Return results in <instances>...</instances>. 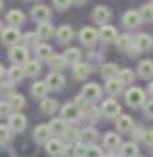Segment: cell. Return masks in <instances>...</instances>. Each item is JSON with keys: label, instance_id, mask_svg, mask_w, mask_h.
<instances>
[{"label": "cell", "instance_id": "6da1fadb", "mask_svg": "<svg viewBox=\"0 0 153 157\" xmlns=\"http://www.w3.org/2000/svg\"><path fill=\"white\" fill-rule=\"evenodd\" d=\"M61 117L65 121H69V124H76L78 120L84 117V109L80 107L78 103H65V105L61 107Z\"/></svg>", "mask_w": 153, "mask_h": 157}, {"label": "cell", "instance_id": "7a4b0ae2", "mask_svg": "<svg viewBox=\"0 0 153 157\" xmlns=\"http://www.w3.org/2000/svg\"><path fill=\"white\" fill-rule=\"evenodd\" d=\"M126 103H128L130 107H143L145 103H147V92L143 90V88H136V86H130L128 90H126Z\"/></svg>", "mask_w": 153, "mask_h": 157}, {"label": "cell", "instance_id": "3957f363", "mask_svg": "<svg viewBox=\"0 0 153 157\" xmlns=\"http://www.w3.org/2000/svg\"><path fill=\"white\" fill-rule=\"evenodd\" d=\"M9 59H11L13 65H25L29 61V48L25 44H17V46H11L9 50Z\"/></svg>", "mask_w": 153, "mask_h": 157}, {"label": "cell", "instance_id": "277c9868", "mask_svg": "<svg viewBox=\"0 0 153 157\" xmlns=\"http://www.w3.org/2000/svg\"><path fill=\"white\" fill-rule=\"evenodd\" d=\"M0 38H2V44H6V46H17V44L21 42L23 34L19 32V27H15V25H9V27H4V29H2Z\"/></svg>", "mask_w": 153, "mask_h": 157}, {"label": "cell", "instance_id": "5b68a950", "mask_svg": "<svg viewBox=\"0 0 153 157\" xmlns=\"http://www.w3.org/2000/svg\"><path fill=\"white\" fill-rule=\"evenodd\" d=\"M103 115H105L107 120H116L122 115V105H120V101H116V97H109L107 101H103Z\"/></svg>", "mask_w": 153, "mask_h": 157}, {"label": "cell", "instance_id": "8992f818", "mask_svg": "<svg viewBox=\"0 0 153 157\" xmlns=\"http://www.w3.org/2000/svg\"><path fill=\"white\" fill-rule=\"evenodd\" d=\"M101 92H103V90H101V86H99V84H94V82H86V84L82 86V92H80V94L86 98L88 105H92V103H96V101L101 98Z\"/></svg>", "mask_w": 153, "mask_h": 157}, {"label": "cell", "instance_id": "52a82bcc", "mask_svg": "<svg viewBox=\"0 0 153 157\" xmlns=\"http://www.w3.org/2000/svg\"><path fill=\"white\" fill-rule=\"evenodd\" d=\"M78 38H80V42H82L86 48H92L94 44H96V40H101L99 29H94V27H82L80 34H78Z\"/></svg>", "mask_w": 153, "mask_h": 157}, {"label": "cell", "instance_id": "ba28073f", "mask_svg": "<svg viewBox=\"0 0 153 157\" xmlns=\"http://www.w3.org/2000/svg\"><path fill=\"white\" fill-rule=\"evenodd\" d=\"M44 147H46L48 157H63V155H67V147H65V143H63L61 138H50Z\"/></svg>", "mask_w": 153, "mask_h": 157}, {"label": "cell", "instance_id": "9c48e42d", "mask_svg": "<svg viewBox=\"0 0 153 157\" xmlns=\"http://www.w3.org/2000/svg\"><path fill=\"white\" fill-rule=\"evenodd\" d=\"M143 23V17L139 11H134V9H130L122 15V25L126 27V29H136L139 25Z\"/></svg>", "mask_w": 153, "mask_h": 157}, {"label": "cell", "instance_id": "30bf717a", "mask_svg": "<svg viewBox=\"0 0 153 157\" xmlns=\"http://www.w3.org/2000/svg\"><path fill=\"white\" fill-rule=\"evenodd\" d=\"M9 126H11V130L15 134H21L27 128V117H25L21 111H13L11 117H9Z\"/></svg>", "mask_w": 153, "mask_h": 157}, {"label": "cell", "instance_id": "8fae6325", "mask_svg": "<svg viewBox=\"0 0 153 157\" xmlns=\"http://www.w3.org/2000/svg\"><path fill=\"white\" fill-rule=\"evenodd\" d=\"M32 138H34L38 145H46L48 140L53 138L50 126H48V124H40V126H36V128H34V132H32Z\"/></svg>", "mask_w": 153, "mask_h": 157}, {"label": "cell", "instance_id": "7c38bea8", "mask_svg": "<svg viewBox=\"0 0 153 157\" xmlns=\"http://www.w3.org/2000/svg\"><path fill=\"white\" fill-rule=\"evenodd\" d=\"M103 145H105L107 151H116V149H122V134L116 130V132H105L103 134Z\"/></svg>", "mask_w": 153, "mask_h": 157}, {"label": "cell", "instance_id": "4fadbf2b", "mask_svg": "<svg viewBox=\"0 0 153 157\" xmlns=\"http://www.w3.org/2000/svg\"><path fill=\"white\" fill-rule=\"evenodd\" d=\"M92 19H94V23H99V25L109 23V19H111V9L105 6V4L94 6V9H92Z\"/></svg>", "mask_w": 153, "mask_h": 157}, {"label": "cell", "instance_id": "5bb4252c", "mask_svg": "<svg viewBox=\"0 0 153 157\" xmlns=\"http://www.w3.org/2000/svg\"><path fill=\"white\" fill-rule=\"evenodd\" d=\"M99 36H101V42H103V44H111V42H116V40H118L120 34H118V29H116L111 23H105V25H101Z\"/></svg>", "mask_w": 153, "mask_h": 157}, {"label": "cell", "instance_id": "9a60e30c", "mask_svg": "<svg viewBox=\"0 0 153 157\" xmlns=\"http://www.w3.org/2000/svg\"><path fill=\"white\" fill-rule=\"evenodd\" d=\"M29 15H32L34 21L44 23V21H48V17H50V9H48L46 4H34L32 11H29Z\"/></svg>", "mask_w": 153, "mask_h": 157}, {"label": "cell", "instance_id": "2e32d148", "mask_svg": "<svg viewBox=\"0 0 153 157\" xmlns=\"http://www.w3.org/2000/svg\"><path fill=\"white\" fill-rule=\"evenodd\" d=\"M46 84L50 86V90H63L65 88V75L61 71H50L46 75Z\"/></svg>", "mask_w": 153, "mask_h": 157}, {"label": "cell", "instance_id": "e0dca14e", "mask_svg": "<svg viewBox=\"0 0 153 157\" xmlns=\"http://www.w3.org/2000/svg\"><path fill=\"white\" fill-rule=\"evenodd\" d=\"M48 90H50V86L46 84V80L42 82V80H34V84H32V88H29V92H32V97L34 98H46Z\"/></svg>", "mask_w": 153, "mask_h": 157}, {"label": "cell", "instance_id": "ac0fdd59", "mask_svg": "<svg viewBox=\"0 0 153 157\" xmlns=\"http://www.w3.org/2000/svg\"><path fill=\"white\" fill-rule=\"evenodd\" d=\"M40 111H42L44 115L55 117V113H57V111H61V107H59V103H57L55 98L46 97V98H42V101H40Z\"/></svg>", "mask_w": 153, "mask_h": 157}, {"label": "cell", "instance_id": "d6986e66", "mask_svg": "<svg viewBox=\"0 0 153 157\" xmlns=\"http://www.w3.org/2000/svg\"><path fill=\"white\" fill-rule=\"evenodd\" d=\"M136 75L143 80H153V59H143L136 67Z\"/></svg>", "mask_w": 153, "mask_h": 157}, {"label": "cell", "instance_id": "ffe728a7", "mask_svg": "<svg viewBox=\"0 0 153 157\" xmlns=\"http://www.w3.org/2000/svg\"><path fill=\"white\" fill-rule=\"evenodd\" d=\"M73 27L71 25H61V27H57V34H55V38H57V42L59 44H69L71 40H73Z\"/></svg>", "mask_w": 153, "mask_h": 157}, {"label": "cell", "instance_id": "44dd1931", "mask_svg": "<svg viewBox=\"0 0 153 157\" xmlns=\"http://www.w3.org/2000/svg\"><path fill=\"white\" fill-rule=\"evenodd\" d=\"M71 73H73V78H76V80H86V78L92 73V65L80 61V63H76V65L71 67Z\"/></svg>", "mask_w": 153, "mask_h": 157}, {"label": "cell", "instance_id": "7402d4cb", "mask_svg": "<svg viewBox=\"0 0 153 157\" xmlns=\"http://www.w3.org/2000/svg\"><path fill=\"white\" fill-rule=\"evenodd\" d=\"M132 128H134V121H132V117L130 115H120V117H116V130H118L120 134H128L132 132Z\"/></svg>", "mask_w": 153, "mask_h": 157}, {"label": "cell", "instance_id": "603a6c76", "mask_svg": "<svg viewBox=\"0 0 153 157\" xmlns=\"http://www.w3.org/2000/svg\"><path fill=\"white\" fill-rule=\"evenodd\" d=\"M122 90H124V84L120 82L118 78H109V80H105V92L109 94V97H120Z\"/></svg>", "mask_w": 153, "mask_h": 157}, {"label": "cell", "instance_id": "cb8c5ba5", "mask_svg": "<svg viewBox=\"0 0 153 157\" xmlns=\"http://www.w3.org/2000/svg\"><path fill=\"white\" fill-rule=\"evenodd\" d=\"M23 69H25V73H27V78H34L36 80V78L42 73V61L40 59H29L23 65Z\"/></svg>", "mask_w": 153, "mask_h": 157}, {"label": "cell", "instance_id": "d4e9b609", "mask_svg": "<svg viewBox=\"0 0 153 157\" xmlns=\"http://www.w3.org/2000/svg\"><path fill=\"white\" fill-rule=\"evenodd\" d=\"M84 117L90 121V124H96L99 120H103L105 115H103V109L94 107V105H86L84 107Z\"/></svg>", "mask_w": 153, "mask_h": 157}, {"label": "cell", "instance_id": "484cf974", "mask_svg": "<svg viewBox=\"0 0 153 157\" xmlns=\"http://www.w3.org/2000/svg\"><path fill=\"white\" fill-rule=\"evenodd\" d=\"M134 44H136L143 52H149V50H153V38L149 36V34H136Z\"/></svg>", "mask_w": 153, "mask_h": 157}, {"label": "cell", "instance_id": "4316f807", "mask_svg": "<svg viewBox=\"0 0 153 157\" xmlns=\"http://www.w3.org/2000/svg\"><path fill=\"white\" fill-rule=\"evenodd\" d=\"M48 126H50V132L57 134V136H65V132H67V121L63 117H53Z\"/></svg>", "mask_w": 153, "mask_h": 157}, {"label": "cell", "instance_id": "83f0119b", "mask_svg": "<svg viewBox=\"0 0 153 157\" xmlns=\"http://www.w3.org/2000/svg\"><path fill=\"white\" fill-rule=\"evenodd\" d=\"M6 23L9 25H15V27H19V25L25 21V15H23V11H19V9H11V11L6 13Z\"/></svg>", "mask_w": 153, "mask_h": 157}, {"label": "cell", "instance_id": "f1b7e54d", "mask_svg": "<svg viewBox=\"0 0 153 157\" xmlns=\"http://www.w3.org/2000/svg\"><path fill=\"white\" fill-rule=\"evenodd\" d=\"M36 32H38V36L42 38V40H48V38H53L55 34H57V29L53 27V23H50V21H44V23H38V27H36Z\"/></svg>", "mask_w": 153, "mask_h": 157}, {"label": "cell", "instance_id": "f546056e", "mask_svg": "<svg viewBox=\"0 0 153 157\" xmlns=\"http://www.w3.org/2000/svg\"><path fill=\"white\" fill-rule=\"evenodd\" d=\"M99 136H101V134H99V130H96L94 126H86L82 130V140L86 145H94V143L99 140Z\"/></svg>", "mask_w": 153, "mask_h": 157}, {"label": "cell", "instance_id": "4dcf8cb0", "mask_svg": "<svg viewBox=\"0 0 153 157\" xmlns=\"http://www.w3.org/2000/svg\"><path fill=\"white\" fill-rule=\"evenodd\" d=\"M63 57H65V61H67L71 67H73L76 63H80V61H82V50L76 48V46H69V48L63 52Z\"/></svg>", "mask_w": 153, "mask_h": 157}, {"label": "cell", "instance_id": "1f68e13d", "mask_svg": "<svg viewBox=\"0 0 153 157\" xmlns=\"http://www.w3.org/2000/svg\"><path fill=\"white\" fill-rule=\"evenodd\" d=\"M25 75H27V73H25L23 65H13V67H9V80H11L13 84H19Z\"/></svg>", "mask_w": 153, "mask_h": 157}, {"label": "cell", "instance_id": "d6a6232c", "mask_svg": "<svg viewBox=\"0 0 153 157\" xmlns=\"http://www.w3.org/2000/svg\"><path fill=\"white\" fill-rule=\"evenodd\" d=\"M36 57H38L40 61H50L53 57H55V52H53V48H50L48 44L40 42V44L36 46Z\"/></svg>", "mask_w": 153, "mask_h": 157}, {"label": "cell", "instance_id": "836d02e7", "mask_svg": "<svg viewBox=\"0 0 153 157\" xmlns=\"http://www.w3.org/2000/svg\"><path fill=\"white\" fill-rule=\"evenodd\" d=\"M48 65H50V71H63L65 67H69V63L65 61L63 55H55L53 59L48 61Z\"/></svg>", "mask_w": 153, "mask_h": 157}, {"label": "cell", "instance_id": "e575fe53", "mask_svg": "<svg viewBox=\"0 0 153 157\" xmlns=\"http://www.w3.org/2000/svg\"><path fill=\"white\" fill-rule=\"evenodd\" d=\"M118 73H120V67L116 65V63H103V65H101V75H103L105 80L118 78Z\"/></svg>", "mask_w": 153, "mask_h": 157}, {"label": "cell", "instance_id": "d590c367", "mask_svg": "<svg viewBox=\"0 0 153 157\" xmlns=\"http://www.w3.org/2000/svg\"><path fill=\"white\" fill-rule=\"evenodd\" d=\"M40 40H42V38L38 36V32H25L23 38H21V42H23L27 48H36V46L40 44Z\"/></svg>", "mask_w": 153, "mask_h": 157}, {"label": "cell", "instance_id": "8d00e7d4", "mask_svg": "<svg viewBox=\"0 0 153 157\" xmlns=\"http://www.w3.org/2000/svg\"><path fill=\"white\" fill-rule=\"evenodd\" d=\"M65 138H67L69 143H78V140H82V130H80L78 126L69 124V126H67V132H65Z\"/></svg>", "mask_w": 153, "mask_h": 157}, {"label": "cell", "instance_id": "74e56055", "mask_svg": "<svg viewBox=\"0 0 153 157\" xmlns=\"http://www.w3.org/2000/svg\"><path fill=\"white\" fill-rule=\"evenodd\" d=\"M122 157H139L136 140H132V143H124V145H122Z\"/></svg>", "mask_w": 153, "mask_h": 157}, {"label": "cell", "instance_id": "f35d334b", "mask_svg": "<svg viewBox=\"0 0 153 157\" xmlns=\"http://www.w3.org/2000/svg\"><path fill=\"white\" fill-rule=\"evenodd\" d=\"M116 44H118L120 50H128L132 44H134V38L130 36V34H120L118 40H116Z\"/></svg>", "mask_w": 153, "mask_h": 157}, {"label": "cell", "instance_id": "ab89813d", "mask_svg": "<svg viewBox=\"0 0 153 157\" xmlns=\"http://www.w3.org/2000/svg\"><path fill=\"white\" fill-rule=\"evenodd\" d=\"M118 80H120L124 86H130L132 82H134V71H132V69H120Z\"/></svg>", "mask_w": 153, "mask_h": 157}, {"label": "cell", "instance_id": "60d3db41", "mask_svg": "<svg viewBox=\"0 0 153 157\" xmlns=\"http://www.w3.org/2000/svg\"><path fill=\"white\" fill-rule=\"evenodd\" d=\"M13 130H11V126H0V145H9L13 140Z\"/></svg>", "mask_w": 153, "mask_h": 157}, {"label": "cell", "instance_id": "b9f144b4", "mask_svg": "<svg viewBox=\"0 0 153 157\" xmlns=\"http://www.w3.org/2000/svg\"><path fill=\"white\" fill-rule=\"evenodd\" d=\"M9 103H11L13 111H21V109L25 107V97H21V94H13V97L9 98Z\"/></svg>", "mask_w": 153, "mask_h": 157}, {"label": "cell", "instance_id": "7bdbcfd3", "mask_svg": "<svg viewBox=\"0 0 153 157\" xmlns=\"http://www.w3.org/2000/svg\"><path fill=\"white\" fill-rule=\"evenodd\" d=\"M13 82L9 80V82H0V94H2V98H11L13 94H15V90H13Z\"/></svg>", "mask_w": 153, "mask_h": 157}, {"label": "cell", "instance_id": "ee69618b", "mask_svg": "<svg viewBox=\"0 0 153 157\" xmlns=\"http://www.w3.org/2000/svg\"><path fill=\"white\" fill-rule=\"evenodd\" d=\"M73 155L76 157H86V153H88V145L84 143V140H78V143H73Z\"/></svg>", "mask_w": 153, "mask_h": 157}, {"label": "cell", "instance_id": "f6af8a7d", "mask_svg": "<svg viewBox=\"0 0 153 157\" xmlns=\"http://www.w3.org/2000/svg\"><path fill=\"white\" fill-rule=\"evenodd\" d=\"M139 13H141L143 21H153V4H151V2H149V4H145Z\"/></svg>", "mask_w": 153, "mask_h": 157}, {"label": "cell", "instance_id": "bcb514c9", "mask_svg": "<svg viewBox=\"0 0 153 157\" xmlns=\"http://www.w3.org/2000/svg\"><path fill=\"white\" fill-rule=\"evenodd\" d=\"M13 107L9 101H0V117H11Z\"/></svg>", "mask_w": 153, "mask_h": 157}, {"label": "cell", "instance_id": "7dc6e473", "mask_svg": "<svg viewBox=\"0 0 153 157\" xmlns=\"http://www.w3.org/2000/svg\"><path fill=\"white\" fill-rule=\"evenodd\" d=\"M71 4H73V0H53V6H55L57 11H61V13L67 11Z\"/></svg>", "mask_w": 153, "mask_h": 157}, {"label": "cell", "instance_id": "c3c4849f", "mask_svg": "<svg viewBox=\"0 0 153 157\" xmlns=\"http://www.w3.org/2000/svg\"><path fill=\"white\" fill-rule=\"evenodd\" d=\"M145 134H147V130L143 128V126H136V128H132V138L139 143V140H145Z\"/></svg>", "mask_w": 153, "mask_h": 157}, {"label": "cell", "instance_id": "681fc988", "mask_svg": "<svg viewBox=\"0 0 153 157\" xmlns=\"http://www.w3.org/2000/svg\"><path fill=\"white\" fill-rule=\"evenodd\" d=\"M86 157H105V155H103V151L99 149V145L94 143V145H88V153H86Z\"/></svg>", "mask_w": 153, "mask_h": 157}, {"label": "cell", "instance_id": "f907efd6", "mask_svg": "<svg viewBox=\"0 0 153 157\" xmlns=\"http://www.w3.org/2000/svg\"><path fill=\"white\" fill-rule=\"evenodd\" d=\"M143 113H145V117H153V98L143 105Z\"/></svg>", "mask_w": 153, "mask_h": 157}, {"label": "cell", "instance_id": "816d5d0a", "mask_svg": "<svg viewBox=\"0 0 153 157\" xmlns=\"http://www.w3.org/2000/svg\"><path fill=\"white\" fill-rule=\"evenodd\" d=\"M143 50L139 48V46H136V44H132V46H130L128 50H126V55H128L130 59H136V57H139V55H141Z\"/></svg>", "mask_w": 153, "mask_h": 157}, {"label": "cell", "instance_id": "f5cc1de1", "mask_svg": "<svg viewBox=\"0 0 153 157\" xmlns=\"http://www.w3.org/2000/svg\"><path fill=\"white\" fill-rule=\"evenodd\" d=\"M143 143L153 149V130H147V134H145V140H143Z\"/></svg>", "mask_w": 153, "mask_h": 157}, {"label": "cell", "instance_id": "db71d44e", "mask_svg": "<svg viewBox=\"0 0 153 157\" xmlns=\"http://www.w3.org/2000/svg\"><path fill=\"white\" fill-rule=\"evenodd\" d=\"M4 78H9V69H4V65L0 63V82H2Z\"/></svg>", "mask_w": 153, "mask_h": 157}, {"label": "cell", "instance_id": "11a10c76", "mask_svg": "<svg viewBox=\"0 0 153 157\" xmlns=\"http://www.w3.org/2000/svg\"><path fill=\"white\" fill-rule=\"evenodd\" d=\"M88 0H73V4H78V6H82V4H86Z\"/></svg>", "mask_w": 153, "mask_h": 157}, {"label": "cell", "instance_id": "9f6ffc18", "mask_svg": "<svg viewBox=\"0 0 153 157\" xmlns=\"http://www.w3.org/2000/svg\"><path fill=\"white\" fill-rule=\"evenodd\" d=\"M149 94H151V98H153V80H151V84H149Z\"/></svg>", "mask_w": 153, "mask_h": 157}, {"label": "cell", "instance_id": "6f0895ef", "mask_svg": "<svg viewBox=\"0 0 153 157\" xmlns=\"http://www.w3.org/2000/svg\"><path fill=\"white\" fill-rule=\"evenodd\" d=\"M105 157H122V155H116V153H107Z\"/></svg>", "mask_w": 153, "mask_h": 157}, {"label": "cell", "instance_id": "680465c9", "mask_svg": "<svg viewBox=\"0 0 153 157\" xmlns=\"http://www.w3.org/2000/svg\"><path fill=\"white\" fill-rule=\"evenodd\" d=\"M2 9H4V0H0V13H2Z\"/></svg>", "mask_w": 153, "mask_h": 157}, {"label": "cell", "instance_id": "91938a15", "mask_svg": "<svg viewBox=\"0 0 153 157\" xmlns=\"http://www.w3.org/2000/svg\"><path fill=\"white\" fill-rule=\"evenodd\" d=\"M2 29H4V27H2V23H0V34H2Z\"/></svg>", "mask_w": 153, "mask_h": 157}, {"label": "cell", "instance_id": "94428289", "mask_svg": "<svg viewBox=\"0 0 153 157\" xmlns=\"http://www.w3.org/2000/svg\"><path fill=\"white\" fill-rule=\"evenodd\" d=\"M151 4H153V0H151Z\"/></svg>", "mask_w": 153, "mask_h": 157}, {"label": "cell", "instance_id": "6125c7cd", "mask_svg": "<svg viewBox=\"0 0 153 157\" xmlns=\"http://www.w3.org/2000/svg\"><path fill=\"white\" fill-rule=\"evenodd\" d=\"M139 157H141V155H139Z\"/></svg>", "mask_w": 153, "mask_h": 157}]
</instances>
